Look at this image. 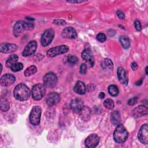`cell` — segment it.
Wrapping results in <instances>:
<instances>
[{"instance_id": "cell-1", "label": "cell", "mask_w": 148, "mask_h": 148, "mask_svg": "<svg viewBox=\"0 0 148 148\" xmlns=\"http://www.w3.org/2000/svg\"><path fill=\"white\" fill-rule=\"evenodd\" d=\"M30 94L29 88L23 83L17 85L13 90L14 97L18 101H23L28 99Z\"/></svg>"}, {"instance_id": "cell-2", "label": "cell", "mask_w": 148, "mask_h": 148, "mask_svg": "<svg viewBox=\"0 0 148 148\" xmlns=\"http://www.w3.org/2000/svg\"><path fill=\"white\" fill-rule=\"evenodd\" d=\"M128 136V133L124 125L121 124H118L113 133L114 141L119 143H123L127 140Z\"/></svg>"}, {"instance_id": "cell-3", "label": "cell", "mask_w": 148, "mask_h": 148, "mask_svg": "<svg viewBox=\"0 0 148 148\" xmlns=\"http://www.w3.org/2000/svg\"><path fill=\"white\" fill-rule=\"evenodd\" d=\"M34 24L23 21H17L13 27V35L17 37L20 36L24 30H31L34 28Z\"/></svg>"}, {"instance_id": "cell-4", "label": "cell", "mask_w": 148, "mask_h": 148, "mask_svg": "<svg viewBox=\"0 0 148 148\" xmlns=\"http://www.w3.org/2000/svg\"><path fill=\"white\" fill-rule=\"evenodd\" d=\"M42 109L39 106H34L29 114V121L34 125L39 124L40 120Z\"/></svg>"}, {"instance_id": "cell-5", "label": "cell", "mask_w": 148, "mask_h": 148, "mask_svg": "<svg viewBox=\"0 0 148 148\" xmlns=\"http://www.w3.org/2000/svg\"><path fill=\"white\" fill-rule=\"evenodd\" d=\"M46 93V87L42 84H37L35 85L32 89L31 94L32 98L36 100L39 101L41 99Z\"/></svg>"}, {"instance_id": "cell-6", "label": "cell", "mask_w": 148, "mask_h": 148, "mask_svg": "<svg viewBox=\"0 0 148 148\" xmlns=\"http://www.w3.org/2000/svg\"><path fill=\"white\" fill-rule=\"evenodd\" d=\"M57 82V77L56 75L53 72L46 73L43 77V85L46 87L53 88Z\"/></svg>"}, {"instance_id": "cell-7", "label": "cell", "mask_w": 148, "mask_h": 148, "mask_svg": "<svg viewBox=\"0 0 148 148\" xmlns=\"http://www.w3.org/2000/svg\"><path fill=\"white\" fill-rule=\"evenodd\" d=\"M69 50V47L66 45L58 46L49 49L47 51V56L49 57H53L57 55L64 54Z\"/></svg>"}, {"instance_id": "cell-8", "label": "cell", "mask_w": 148, "mask_h": 148, "mask_svg": "<svg viewBox=\"0 0 148 148\" xmlns=\"http://www.w3.org/2000/svg\"><path fill=\"white\" fill-rule=\"evenodd\" d=\"M54 36V31L53 29L50 28L46 29L42 35L41 37V45L43 46H48L52 41Z\"/></svg>"}, {"instance_id": "cell-9", "label": "cell", "mask_w": 148, "mask_h": 148, "mask_svg": "<svg viewBox=\"0 0 148 148\" xmlns=\"http://www.w3.org/2000/svg\"><path fill=\"white\" fill-rule=\"evenodd\" d=\"M138 138L139 142L143 144L148 143V128L147 124H143L138 134Z\"/></svg>"}, {"instance_id": "cell-10", "label": "cell", "mask_w": 148, "mask_h": 148, "mask_svg": "<svg viewBox=\"0 0 148 148\" xmlns=\"http://www.w3.org/2000/svg\"><path fill=\"white\" fill-rule=\"evenodd\" d=\"M37 49V43L35 40L30 41L25 47L23 51L22 55L24 57H27L32 55L36 51Z\"/></svg>"}, {"instance_id": "cell-11", "label": "cell", "mask_w": 148, "mask_h": 148, "mask_svg": "<svg viewBox=\"0 0 148 148\" xmlns=\"http://www.w3.org/2000/svg\"><path fill=\"white\" fill-rule=\"evenodd\" d=\"M99 142V138L98 136L95 134H92L88 136L86 139L84 143L87 147L94 148L95 147Z\"/></svg>"}, {"instance_id": "cell-12", "label": "cell", "mask_w": 148, "mask_h": 148, "mask_svg": "<svg viewBox=\"0 0 148 148\" xmlns=\"http://www.w3.org/2000/svg\"><path fill=\"white\" fill-rule=\"evenodd\" d=\"M60 101V95L55 92L49 93L46 98V102L47 105L50 106H53L57 105Z\"/></svg>"}, {"instance_id": "cell-13", "label": "cell", "mask_w": 148, "mask_h": 148, "mask_svg": "<svg viewBox=\"0 0 148 148\" xmlns=\"http://www.w3.org/2000/svg\"><path fill=\"white\" fill-rule=\"evenodd\" d=\"M72 110L75 113H80L84 108V103L83 101L79 98H75L72 99L70 103Z\"/></svg>"}, {"instance_id": "cell-14", "label": "cell", "mask_w": 148, "mask_h": 148, "mask_svg": "<svg viewBox=\"0 0 148 148\" xmlns=\"http://www.w3.org/2000/svg\"><path fill=\"white\" fill-rule=\"evenodd\" d=\"M15 82V77L12 74H5L1 78V84L2 86H10Z\"/></svg>"}, {"instance_id": "cell-15", "label": "cell", "mask_w": 148, "mask_h": 148, "mask_svg": "<svg viewBox=\"0 0 148 148\" xmlns=\"http://www.w3.org/2000/svg\"><path fill=\"white\" fill-rule=\"evenodd\" d=\"M81 56L83 60H84L86 62H88L92 66L94 65V60L93 54L90 49H84L82 52Z\"/></svg>"}, {"instance_id": "cell-16", "label": "cell", "mask_w": 148, "mask_h": 148, "mask_svg": "<svg viewBox=\"0 0 148 148\" xmlns=\"http://www.w3.org/2000/svg\"><path fill=\"white\" fill-rule=\"evenodd\" d=\"M17 49V46L12 43H2L0 46V51L4 53H9L16 51Z\"/></svg>"}, {"instance_id": "cell-17", "label": "cell", "mask_w": 148, "mask_h": 148, "mask_svg": "<svg viewBox=\"0 0 148 148\" xmlns=\"http://www.w3.org/2000/svg\"><path fill=\"white\" fill-rule=\"evenodd\" d=\"M62 36L67 39H75L77 36V33L76 30L72 27L65 28L61 34Z\"/></svg>"}, {"instance_id": "cell-18", "label": "cell", "mask_w": 148, "mask_h": 148, "mask_svg": "<svg viewBox=\"0 0 148 148\" xmlns=\"http://www.w3.org/2000/svg\"><path fill=\"white\" fill-rule=\"evenodd\" d=\"M147 108L144 105H140L135 108L132 111V114L135 117H140L147 114Z\"/></svg>"}, {"instance_id": "cell-19", "label": "cell", "mask_w": 148, "mask_h": 148, "mask_svg": "<svg viewBox=\"0 0 148 148\" xmlns=\"http://www.w3.org/2000/svg\"><path fill=\"white\" fill-rule=\"evenodd\" d=\"M117 77L119 82L123 84H126L128 83V79L126 75V72L122 67H119L117 69Z\"/></svg>"}, {"instance_id": "cell-20", "label": "cell", "mask_w": 148, "mask_h": 148, "mask_svg": "<svg viewBox=\"0 0 148 148\" xmlns=\"http://www.w3.org/2000/svg\"><path fill=\"white\" fill-rule=\"evenodd\" d=\"M74 91L78 94H84L86 92L85 84L81 81H78L75 84L74 88Z\"/></svg>"}, {"instance_id": "cell-21", "label": "cell", "mask_w": 148, "mask_h": 148, "mask_svg": "<svg viewBox=\"0 0 148 148\" xmlns=\"http://www.w3.org/2000/svg\"><path fill=\"white\" fill-rule=\"evenodd\" d=\"M110 119H111V122L113 124L116 125L119 123L120 121V114L119 111L115 110L112 112L111 113V116H110Z\"/></svg>"}, {"instance_id": "cell-22", "label": "cell", "mask_w": 148, "mask_h": 148, "mask_svg": "<svg viewBox=\"0 0 148 148\" xmlns=\"http://www.w3.org/2000/svg\"><path fill=\"white\" fill-rule=\"evenodd\" d=\"M18 59V57L16 54L11 55L6 61V66L8 68H10L13 65L17 62Z\"/></svg>"}, {"instance_id": "cell-23", "label": "cell", "mask_w": 148, "mask_h": 148, "mask_svg": "<svg viewBox=\"0 0 148 148\" xmlns=\"http://www.w3.org/2000/svg\"><path fill=\"white\" fill-rule=\"evenodd\" d=\"M119 40L124 49H128L130 46V41L128 37L125 36H121L119 38Z\"/></svg>"}, {"instance_id": "cell-24", "label": "cell", "mask_w": 148, "mask_h": 148, "mask_svg": "<svg viewBox=\"0 0 148 148\" xmlns=\"http://www.w3.org/2000/svg\"><path fill=\"white\" fill-rule=\"evenodd\" d=\"M108 92L112 96L116 97L119 94V88L117 86L112 84L108 87Z\"/></svg>"}, {"instance_id": "cell-25", "label": "cell", "mask_w": 148, "mask_h": 148, "mask_svg": "<svg viewBox=\"0 0 148 148\" xmlns=\"http://www.w3.org/2000/svg\"><path fill=\"white\" fill-rule=\"evenodd\" d=\"M37 71V68L34 65H31L28 67L24 71V75L25 76H29L32 75H34Z\"/></svg>"}, {"instance_id": "cell-26", "label": "cell", "mask_w": 148, "mask_h": 148, "mask_svg": "<svg viewBox=\"0 0 148 148\" xmlns=\"http://www.w3.org/2000/svg\"><path fill=\"white\" fill-rule=\"evenodd\" d=\"M0 105H1V109L2 111L6 112L9 109V103L8 100L5 98H1Z\"/></svg>"}, {"instance_id": "cell-27", "label": "cell", "mask_w": 148, "mask_h": 148, "mask_svg": "<svg viewBox=\"0 0 148 148\" xmlns=\"http://www.w3.org/2000/svg\"><path fill=\"white\" fill-rule=\"evenodd\" d=\"M103 105L106 108H107L108 109H110V110L113 109L114 108V106L113 101L112 99H110V98H108L104 101Z\"/></svg>"}, {"instance_id": "cell-28", "label": "cell", "mask_w": 148, "mask_h": 148, "mask_svg": "<svg viewBox=\"0 0 148 148\" xmlns=\"http://www.w3.org/2000/svg\"><path fill=\"white\" fill-rule=\"evenodd\" d=\"M66 61L69 64L72 65H75L77 62L78 58L75 56L69 55L66 57Z\"/></svg>"}, {"instance_id": "cell-29", "label": "cell", "mask_w": 148, "mask_h": 148, "mask_svg": "<svg viewBox=\"0 0 148 148\" xmlns=\"http://www.w3.org/2000/svg\"><path fill=\"white\" fill-rule=\"evenodd\" d=\"M23 68V65L21 62H16L14 65H13L10 69L13 72H18L21 71Z\"/></svg>"}, {"instance_id": "cell-30", "label": "cell", "mask_w": 148, "mask_h": 148, "mask_svg": "<svg viewBox=\"0 0 148 148\" xmlns=\"http://www.w3.org/2000/svg\"><path fill=\"white\" fill-rule=\"evenodd\" d=\"M97 39L99 42H104L106 40V35L103 33H99L97 35Z\"/></svg>"}, {"instance_id": "cell-31", "label": "cell", "mask_w": 148, "mask_h": 148, "mask_svg": "<svg viewBox=\"0 0 148 148\" xmlns=\"http://www.w3.org/2000/svg\"><path fill=\"white\" fill-rule=\"evenodd\" d=\"M105 64L106 66L109 68L110 69H112L113 68V64L112 60L109 58H105Z\"/></svg>"}, {"instance_id": "cell-32", "label": "cell", "mask_w": 148, "mask_h": 148, "mask_svg": "<svg viewBox=\"0 0 148 148\" xmlns=\"http://www.w3.org/2000/svg\"><path fill=\"white\" fill-rule=\"evenodd\" d=\"M134 25H135V28L136 29V31H140L142 29V25L140 23V21L138 20H135L134 21Z\"/></svg>"}, {"instance_id": "cell-33", "label": "cell", "mask_w": 148, "mask_h": 148, "mask_svg": "<svg viewBox=\"0 0 148 148\" xmlns=\"http://www.w3.org/2000/svg\"><path fill=\"white\" fill-rule=\"evenodd\" d=\"M138 101V98L135 97H133L131 99H130L128 101V105H130V106H132V105H134Z\"/></svg>"}, {"instance_id": "cell-34", "label": "cell", "mask_w": 148, "mask_h": 148, "mask_svg": "<svg viewBox=\"0 0 148 148\" xmlns=\"http://www.w3.org/2000/svg\"><path fill=\"white\" fill-rule=\"evenodd\" d=\"M87 71V65L86 64H82L80 67V73L82 75H84L86 73Z\"/></svg>"}, {"instance_id": "cell-35", "label": "cell", "mask_w": 148, "mask_h": 148, "mask_svg": "<svg viewBox=\"0 0 148 148\" xmlns=\"http://www.w3.org/2000/svg\"><path fill=\"white\" fill-rule=\"evenodd\" d=\"M116 14H117V16H118V17L120 19H124L125 18V14L124 13L120 10H118L117 12H116Z\"/></svg>"}, {"instance_id": "cell-36", "label": "cell", "mask_w": 148, "mask_h": 148, "mask_svg": "<svg viewBox=\"0 0 148 148\" xmlns=\"http://www.w3.org/2000/svg\"><path fill=\"white\" fill-rule=\"evenodd\" d=\"M53 23H54V24H57V25H64L65 24L66 22L63 20H58H58H54Z\"/></svg>"}, {"instance_id": "cell-37", "label": "cell", "mask_w": 148, "mask_h": 148, "mask_svg": "<svg viewBox=\"0 0 148 148\" xmlns=\"http://www.w3.org/2000/svg\"><path fill=\"white\" fill-rule=\"evenodd\" d=\"M131 68L132 69V70H136L138 68V65L135 62H133L131 64Z\"/></svg>"}, {"instance_id": "cell-38", "label": "cell", "mask_w": 148, "mask_h": 148, "mask_svg": "<svg viewBox=\"0 0 148 148\" xmlns=\"http://www.w3.org/2000/svg\"><path fill=\"white\" fill-rule=\"evenodd\" d=\"M99 97L100 98H103L105 97V94L103 92H101L99 94Z\"/></svg>"}, {"instance_id": "cell-39", "label": "cell", "mask_w": 148, "mask_h": 148, "mask_svg": "<svg viewBox=\"0 0 148 148\" xmlns=\"http://www.w3.org/2000/svg\"><path fill=\"white\" fill-rule=\"evenodd\" d=\"M142 82H143V78H141V79L140 80H139L138 82H136V85H137V86L140 85L142 83Z\"/></svg>"}, {"instance_id": "cell-40", "label": "cell", "mask_w": 148, "mask_h": 148, "mask_svg": "<svg viewBox=\"0 0 148 148\" xmlns=\"http://www.w3.org/2000/svg\"><path fill=\"white\" fill-rule=\"evenodd\" d=\"M68 2H69L70 3H82V2H83L84 1H68Z\"/></svg>"}, {"instance_id": "cell-41", "label": "cell", "mask_w": 148, "mask_h": 148, "mask_svg": "<svg viewBox=\"0 0 148 148\" xmlns=\"http://www.w3.org/2000/svg\"><path fill=\"white\" fill-rule=\"evenodd\" d=\"M146 75H147V66H146Z\"/></svg>"}]
</instances>
